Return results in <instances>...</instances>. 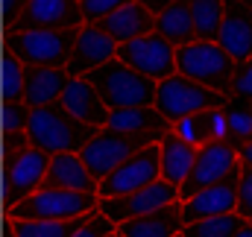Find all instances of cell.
I'll list each match as a JSON object with an SVG mask.
<instances>
[{
	"instance_id": "obj_1",
	"label": "cell",
	"mask_w": 252,
	"mask_h": 237,
	"mask_svg": "<svg viewBox=\"0 0 252 237\" xmlns=\"http://www.w3.org/2000/svg\"><path fill=\"white\" fill-rule=\"evenodd\" d=\"M97 126L76 120L62 103H50L41 109H32V118L27 126L30 144L41 152L62 155V152H82L94 138H97Z\"/></svg>"
},
{
	"instance_id": "obj_2",
	"label": "cell",
	"mask_w": 252,
	"mask_h": 237,
	"mask_svg": "<svg viewBox=\"0 0 252 237\" xmlns=\"http://www.w3.org/2000/svg\"><path fill=\"white\" fill-rule=\"evenodd\" d=\"M97 94L103 97V103L109 106V112L115 109H141V106H156V94H158V82L141 76L138 70H132L129 64L115 59L94 67L85 76Z\"/></svg>"
},
{
	"instance_id": "obj_3",
	"label": "cell",
	"mask_w": 252,
	"mask_h": 237,
	"mask_svg": "<svg viewBox=\"0 0 252 237\" xmlns=\"http://www.w3.org/2000/svg\"><path fill=\"white\" fill-rule=\"evenodd\" d=\"M82 27L73 30H9L6 53L18 56L24 67H64Z\"/></svg>"
},
{
	"instance_id": "obj_4",
	"label": "cell",
	"mask_w": 252,
	"mask_h": 237,
	"mask_svg": "<svg viewBox=\"0 0 252 237\" xmlns=\"http://www.w3.org/2000/svg\"><path fill=\"white\" fill-rule=\"evenodd\" d=\"M235 70H238V61L217 41H190L185 47H176V73L211 91H220L223 97L232 94Z\"/></svg>"
},
{
	"instance_id": "obj_5",
	"label": "cell",
	"mask_w": 252,
	"mask_h": 237,
	"mask_svg": "<svg viewBox=\"0 0 252 237\" xmlns=\"http://www.w3.org/2000/svg\"><path fill=\"white\" fill-rule=\"evenodd\" d=\"M100 196L97 193H79V190H62V187H41L38 193L27 196L15 208H9L12 220H50V223H67L79 217L97 214Z\"/></svg>"
},
{
	"instance_id": "obj_6",
	"label": "cell",
	"mask_w": 252,
	"mask_h": 237,
	"mask_svg": "<svg viewBox=\"0 0 252 237\" xmlns=\"http://www.w3.org/2000/svg\"><path fill=\"white\" fill-rule=\"evenodd\" d=\"M226 97L220 91H211L199 82H190L188 76H170L164 82H158V94H156V109L158 115L170 123L199 112H211V109H223Z\"/></svg>"
},
{
	"instance_id": "obj_7",
	"label": "cell",
	"mask_w": 252,
	"mask_h": 237,
	"mask_svg": "<svg viewBox=\"0 0 252 237\" xmlns=\"http://www.w3.org/2000/svg\"><path fill=\"white\" fill-rule=\"evenodd\" d=\"M158 178H161V144H153V147L138 149L132 158H126L118 170H112L103 178L97 196L100 199L129 196V193H138Z\"/></svg>"
},
{
	"instance_id": "obj_8",
	"label": "cell",
	"mask_w": 252,
	"mask_h": 237,
	"mask_svg": "<svg viewBox=\"0 0 252 237\" xmlns=\"http://www.w3.org/2000/svg\"><path fill=\"white\" fill-rule=\"evenodd\" d=\"M118 59L153 82H164L176 76V47L158 32L118 44Z\"/></svg>"
},
{
	"instance_id": "obj_9",
	"label": "cell",
	"mask_w": 252,
	"mask_h": 237,
	"mask_svg": "<svg viewBox=\"0 0 252 237\" xmlns=\"http://www.w3.org/2000/svg\"><path fill=\"white\" fill-rule=\"evenodd\" d=\"M238 167H241V152H238L229 141H214V144L199 147L196 164H193V170H190L188 181H185L182 190H179V202H188V199H193L199 190H205V187H211V184L229 178Z\"/></svg>"
},
{
	"instance_id": "obj_10",
	"label": "cell",
	"mask_w": 252,
	"mask_h": 237,
	"mask_svg": "<svg viewBox=\"0 0 252 237\" xmlns=\"http://www.w3.org/2000/svg\"><path fill=\"white\" fill-rule=\"evenodd\" d=\"M179 202V187H173L170 181L158 178L153 184H147L144 190L138 193H129V196H112V199H100L97 211L112 220L115 226H124L126 220H135V217H147L153 211H161L167 205Z\"/></svg>"
},
{
	"instance_id": "obj_11",
	"label": "cell",
	"mask_w": 252,
	"mask_h": 237,
	"mask_svg": "<svg viewBox=\"0 0 252 237\" xmlns=\"http://www.w3.org/2000/svg\"><path fill=\"white\" fill-rule=\"evenodd\" d=\"M144 147H153V144L144 141V138H135V135L112 132V129H100L97 138H94L79 155H82L85 167L94 173V178L103 181L112 170H118L126 158H132V155H135L138 149H144Z\"/></svg>"
},
{
	"instance_id": "obj_12",
	"label": "cell",
	"mask_w": 252,
	"mask_h": 237,
	"mask_svg": "<svg viewBox=\"0 0 252 237\" xmlns=\"http://www.w3.org/2000/svg\"><path fill=\"white\" fill-rule=\"evenodd\" d=\"M50 155L41 149H27L18 158H6V205L15 208L27 196L38 193L44 187V178L50 170Z\"/></svg>"
},
{
	"instance_id": "obj_13",
	"label": "cell",
	"mask_w": 252,
	"mask_h": 237,
	"mask_svg": "<svg viewBox=\"0 0 252 237\" xmlns=\"http://www.w3.org/2000/svg\"><path fill=\"white\" fill-rule=\"evenodd\" d=\"M85 27L79 0H30L9 30H73Z\"/></svg>"
},
{
	"instance_id": "obj_14",
	"label": "cell",
	"mask_w": 252,
	"mask_h": 237,
	"mask_svg": "<svg viewBox=\"0 0 252 237\" xmlns=\"http://www.w3.org/2000/svg\"><path fill=\"white\" fill-rule=\"evenodd\" d=\"M238 178H241V167L229 178L199 190L193 199L182 202V217L185 226L208 220V217H226V214H238Z\"/></svg>"
},
{
	"instance_id": "obj_15",
	"label": "cell",
	"mask_w": 252,
	"mask_h": 237,
	"mask_svg": "<svg viewBox=\"0 0 252 237\" xmlns=\"http://www.w3.org/2000/svg\"><path fill=\"white\" fill-rule=\"evenodd\" d=\"M118 56V41L109 38L97 24H85L76 44H73V53L67 61V73L70 76H88L94 67L106 64Z\"/></svg>"
},
{
	"instance_id": "obj_16",
	"label": "cell",
	"mask_w": 252,
	"mask_h": 237,
	"mask_svg": "<svg viewBox=\"0 0 252 237\" xmlns=\"http://www.w3.org/2000/svg\"><path fill=\"white\" fill-rule=\"evenodd\" d=\"M223 3H226V15L220 24L217 44L238 64H247L252 61V9L235 0H223Z\"/></svg>"
},
{
	"instance_id": "obj_17",
	"label": "cell",
	"mask_w": 252,
	"mask_h": 237,
	"mask_svg": "<svg viewBox=\"0 0 252 237\" xmlns=\"http://www.w3.org/2000/svg\"><path fill=\"white\" fill-rule=\"evenodd\" d=\"M106 129L144 138L150 144H161L173 132V123L161 118L156 106H141V109H115L109 115V126Z\"/></svg>"
},
{
	"instance_id": "obj_18",
	"label": "cell",
	"mask_w": 252,
	"mask_h": 237,
	"mask_svg": "<svg viewBox=\"0 0 252 237\" xmlns=\"http://www.w3.org/2000/svg\"><path fill=\"white\" fill-rule=\"evenodd\" d=\"M59 103L76 120H82V123H91L97 129L109 126V115L112 112H109V106L103 103V97L97 94V88L85 76H70V82H67V88H64Z\"/></svg>"
},
{
	"instance_id": "obj_19",
	"label": "cell",
	"mask_w": 252,
	"mask_h": 237,
	"mask_svg": "<svg viewBox=\"0 0 252 237\" xmlns=\"http://www.w3.org/2000/svg\"><path fill=\"white\" fill-rule=\"evenodd\" d=\"M97 27H100L109 38H115L118 44H126V41L153 35V32H156V15H153L144 3L132 0L129 6H121L118 12H112L109 18H103Z\"/></svg>"
},
{
	"instance_id": "obj_20",
	"label": "cell",
	"mask_w": 252,
	"mask_h": 237,
	"mask_svg": "<svg viewBox=\"0 0 252 237\" xmlns=\"http://www.w3.org/2000/svg\"><path fill=\"white\" fill-rule=\"evenodd\" d=\"M182 232H185L182 202H173L161 211L126 220L124 226H118V237H182Z\"/></svg>"
},
{
	"instance_id": "obj_21",
	"label": "cell",
	"mask_w": 252,
	"mask_h": 237,
	"mask_svg": "<svg viewBox=\"0 0 252 237\" xmlns=\"http://www.w3.org/2000/svg\"><path fill=\"white\" fill-rule=\"evenodd\" d=\"M44 187H62V190H79V193H97L100 181L85 167L79 152H62L53 155L50 170L44 178Z\"/></svg>"
},
{
	"instance_id": "obj_22",
	"label": "cell",
	"mask_w": 252,
	"mask_h": 237,
	"mask_svg": "<svg viewBox=\"0 0 252 237\" xmlns=\"http://www.w3.org/2000/svg\"><path fill=\"white\" fill-rule=\"evenodd\" d=\"M173 135L182 138L190 147H205L214 141H229V120L223 109H211V112H199L173 123Z\"/></svg>"
},
{
	"instance_id": "obj_23",
	"label": "cell",
	"mask_w": 252,
	"mask_h": 237,
	"mask_svg": "<svg viewBox=\"0 0 252 237\" xmlns=\"http://www.w3.org/2000/svg\"><path fill=\"white\" fill-rule=\"evenodd\" d=\"M67 82H70V73L64 67H27L24 103L30 109H41V106L59 103Z\"/></svg>"
},
{
	"instance_id": "obj_24",
	"label": "cell",
	"mask_w": 252,
	"mask_h": 237,
	"mask_svg": "<svg viewBox=\"0 0 252 237\" xmlns=\"http://www.w3.org/2000/svg\"><path fill=\"white\" fill-rule=\"evenodd\" d=\"M196 152H199L196 147L185 144L182 138H176V135L170 132V135L161 141V178L182 190V184L188 181L190 170H193V164H196Z\"/></svg>"
},
{
	"instance_id": "obj_25",
	"label": "cell",
	"mask_w": 252,
	"mask_h": 237,
	"mask_svg": "<svg viewBox=\"0 0 252 237\" xmlns=\"http://www.w3.org/2000/svg\"><path fill=\"white\" fill-rule=\"evenodd\" d=\"M156 32L161 38H167L173 47H185L190 41H199L196 24L190 15V0H176L161 15H156Z\"/></svg>"
},
{
	"instance_id": "obj_26",
	"label": "cell",
	"mask_w": 252,
	"mask_h": 237,
	"mask_svg": "<svg viewBox=\"0 0 252 237\" xmlns=\"http://www.w3.org/2000/svg\"><path fill=\"white\" fill-rule=\"evenodd\" d=\"M85 223H88V217L67 220V223H50V220H12V217H9L6 229L15 237H73Z\"/></svg>"
},
{
	"instance_id": "obj_27",
	"label": "cell",
	"mask_w": 252,
	"mask_h": 237,
	"mask_svg": "<svg viewBox=\"0 0 252 237\" xmlns=\"http://www.w3.org/2000/svg\"><path fill=\"white\" fill-rule=\"evenodd\" d=\"M223 112H226V120H229V144L235 149L247 147L252 141V100L229 94Z\"/></svg>"
},
{
	"instance_id": "obj_28",
	"label": "cell",
	"mask_w": 252,
	"mask_h": 237,
	"mask_svg": "<svg viewBox=\"0 0 252 237\" xmlns=\"http://www.w3.org/2000/svg\"><path fill=\"white\" fill-rule=\"evenodd\" d=\"M190 15H193L199 41H217L220 24L226 15V3L223 0H190Z\"/></svg>"
},
{
	"instance_id": "obj_29",
	"label": "cell",
	"mask_w": 252,
	"mask_h": 237,
	"mask_svg": "<svg viewBox=\"0 0 252 237\" xmlns=\"http://www.w3.org/2000/svg\"><path fill=\"white\" fill-rule=\"evenodd\" d=\"M247 226V220L241 214H226V217H208L199 223L185 226L182 237H235Z\"/></svg>"
},
{
	"instance_id": "obj_30",
	"label": "cell",
	"mask_w": 252,
	"mask_h": 237,
	"mask_svg": "<svg viewBox=\"0 0 252 237\" xmlns=\"http://www.w3.org/2000/svg\"><path fill=\"white\" fill-rule=\"evenodd\" d=\"M24 79H27V67L24 61L12 53H6L3 61V91H6V100H24Z\"/></svg>"
},
{
	"instance_id": "obj_31",
	"label": "cell",
	"mask_w": 252,
	"mask_h": 237,
	"mask_svg": "<svg viewBox=\"0 0 252 237\" xmlns=\"http://www.w3.org/2000/svg\"><path fill=\"white\" fill-rule=\"evenodd\" d=\"M82 3V18L85 24H100L103 18H109L112 12H118L121 6H129L132 0H79Z\"/></svg>"
},
{
	"instance_id": "obj_32",
	"label": "cell",
	"mask_w": 252,
	"mask_h": 237,
	"mask_svg": "<svg viewBox=\"0 0 252 237\" xmlns=\"http://www.w3.org/2000/svg\"><path fill=\"white\" fill-rule=\"evenodd\" d=\"M32 109L24 100H6V132H27Z\"/></svg>"
},
{
	"instance_id": "obj_33",
	"label": "cell",
	"mask_w": 252,
	"mask_h": 237,
	"mask_svg": "<svg viewBox=\"0 0 252 237\" xmlns=\"http://www.w3.org/2000/svg\"><path fill=\"white\" fill-rule=\"evenodd\" d=\"M238 214L244 220L252 217V167L241 164V178H238Z\"/></svg>"
},
{
	"instance_id": "obj_34",
	"label": "cell",
	"mask_w": 252,
	"mask_h": 237,
	"mask_svg": "<svg viewBox=\"0 0 252 237\" xmlns=\"http://www.w3.org/2000/svg\"><path fill=\"white\" fill-rule=\"evenodd\" d=\"M115 232H118V226H115L112 220H106V217L97 211V214L88 217V223H85L73 237H109V235H115Z\"/></svg>"
},
{
	"instance_id": "obj_35",
	"label": "cell",
	"mask_w": 252,
	"mask_h": 237,
	"mask_svg": "<svg viewBox=\"0 0 252 237\" xmlns=\"http://www.w3.org/2000/svg\"><path fill=\"white\" fill-rule=\"evenodd\" d=\"M232 94L235 97H244V100H252V61L238 64L235 82H232Z\"/></svg>"
},
{
	"instance_id": "obj_36",
	"label": "cell",
	"mask_w": 252,
	"mask_h": 237,
	"mask_svg": "<svg viewBox=\"0 0 252 237\" xmlns=\"http://www.w3.org/2000/svg\"><path fill=\"white\" fill-rule=\"evenodd\" d=\"M27 149H32L27 132H6V158H18Z\"/></svg>"
},
{
	"instance_id": "obj_37",
	"label": "cell",
	"mask_w": 252,
	"mask_h": 237,
	"mask_svg": "<svg viewBox=\"0 0 252 237\" xmlns=\"http://www.w3.org/2000/svg\"><path fill=\"white\" fill-rule=\"evenodd\" d=\"M27 3H30V0H6V18H9V27L21 18V12L27 9Z\"/></svg>"
},
{
	"instance_id": "obj_38",
	"label": "cell",
	"mask_w": 252,
	"mask_h": 237,
	"mask_svg": "<svg viewBox=\"0 0 252 237\" xmlns=\"http://www.w3.org/2000/svg\"><path fill=\"white\" fill-rule=\"evenodd\" d=\"M138 3H144V6H147L153 15H161V12H164L167 6H173L176 0H138Z\"/></svg>"
},
{
	"instance_id": "obj_39",
	"label": "cell",
	"mask_w": 252,
	"mask_h": 237,
	"mask_svg": "<svg viewBox=\"0 0 252 237\" xmlns=\"http://www.w3.org/2000/svg\"><path fill=\"white\" fill-rule=\"evenodd\" d=\"M238 152H241V164H244V167H252V141L247 147H241Z\"/></svg>"
},
{
	"instance_id": "obj_40",
	"label": "cell",
	"mask_w": 252,
	"mask_h": 237,
	"mask_svg": "<svg viewBox=\"0 0 252 237\" xmlns=\"http://www.w3.org/2000/svg\"><path fill=\"white\" fill-rule=\"evenodd\" d=\"M235 237H252V223H250V220H247V226H244V229H241Z\"/></svg>"
},
{
	"instance_id": "obj_41",
	"label": "cell",
	"mask_w": 252,
	"mask_h": 237,
	"mask_svg": "<svg viewBox=\"0 0 252 237\" xmlns=\"http://www.w3.org/2000/svg\"><path fill=\"white\" fill-rule=\"evenodd\" d=\"M235 3H241V6H250V9H252V0H235Z\"/></svg>"
},
{
	"instance_id": "obj_42",
	"label": "cell",
	"mask_w": 252,
	"mask_h": 237,
	"mask_svg": "<svg viewBox=\"0 0 252 237\" xmlns=\"http://www.w3.org/2000/svg\"><path fill=\"white\" fill-rule=\"evenodd\" d=\"M6 237H15V235H12V232H6Z\"/></svg>"
},
{
	"instance_id": "obj_43",
	"label": "cell",
	"mask_w": 252,
	"mask_h": 237,
	"mask_svg": "<svg viewBox=\"0 0 252 237\" xmlns=\"http://www.w3.org/2000/svg\"><path fill=\"white\" fill-rule=\"evenodd\" d=\"M109 237H118V232H115V235H109Z\"/></svg>"
},
{
	"instance_id": "obj_44",
	"label": "cell",
	"mask_w": 252,
	"mask_h": 237,
	"mask_svg": "<svg viewBox=\"0 0 252 237\" xmlns=\"http://www.w3.org/2000/svg\"><path fill=\"white\" fill-rule=\"evenodd\" d=\"M250 223H252V217H250Z\"/></svg>"
}]
</instances>
